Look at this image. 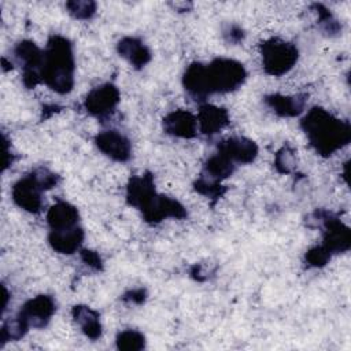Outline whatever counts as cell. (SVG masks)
<instances>
[{"instance_id": "cell-1", "label": "cell", "mask_w": 351, "mask_h": 351, "mask_svg": "<svg viewBox=\"0 0 351 351\" xmlns=\"http://www.w3.org/2000/svg\"><path fill=\"white\" fill-rule=\"evenodd\" d=\"M300 128L304 132L314 151L324 156H332L351 141V125L335 117L322 107H313L300 119Z\"/></svg>"}, {"instance_id": "cell-2", "label": "cell", "mask_w": 351, "mask_h": 351, "mask_svg": "<svg viewBox=\"0 0 351 351\" xmlns=\"http://www.w3.org/2000/svg\"><path fill=\"white\" fill-rule=\"evenodd\" d=\"M74 55L71 41L60 34L49 36L44 48L41 69L43 82L59 95H67L74 88Z\"/></svg>"}, {"instance_id": "cell-3", "label": "cell", "mask_w": 351, "mask_h": 351, "mask_svg": "<svg viewBox=\"0 0 351 351\" xmlns=\"http://www.w3.org/2000/svg\"><path fill=\"white\" fill-rule=\"evenodd\" d=\"M210 93H229L239 89L245 78L247 70L239 60L230 58H215L206 64Z\"/></svg>"}, {"instance_id": "cell-4", "label": "cell", "mask_w": 351, "mask_h": 351, "mask_svg": "<svg viewBox=\"0 0 351 351\" xmlns=\"http://www.w3.org/2000/svg\"><path fill=\"white\" fill-rule=\"evenodd\" d=\"M262 67L266 74L281 77L296 64L299 49L295 44L280 37H270L261 43Z\"/></svg>"}, {"instance_id": "cell-5", "label": "cell", "mask_w": 351, "mask_h": 351, "mask_svg": "<svg viewBox=\"0 0 351 351\" xmlns=\"http://www.w3.org/2000/svg\"><path fill=\"white\" fill-rule=\"evenodd\" d=\"M313 218L322 228V247L333 256L343 254L351 247V230L333 213L315 210Z\"/></svg>"}, {"instance_id": "cell-6", "label": "cell", "mask_w": 351, "mask_h": 351, "mask_svg": "<svg viewBox=\"0 0 351 351\" xmlns=\"http://www.w3.org/2000/svg\"><path fill=\"white\" fill-rule=\"evenodd\" d=\"M15 62L22 69V84L27 88H36L41 80V69L44 63V49L32 40H21L12 48Z\"/></svg>"}, {"instance_id": "cell-7", "label": "cell", "mask_w": 351, "mask_h": 351, "mask_svg": "<svg viewBox=\"0 0 351 351\" xmlns=\"http://www.w3.org/2000/svg\"><path fill=\"white\" fill-rule=\"evenodd\" d=\"M119 100V89L111 82H104L89 90L84 101V108L89 115L104 119L115 111Z\"/></svg>"}, {"instance_id": "cell-8", "label": "cell", "mask_w": 351, "mask_h": 351, "mask_svg": "<svg viewBox=\"0 0 351 351\" xmlns=\"http://www.w3.org/2000/svg\"><path fill=\"white\" fill-rule=\"evenodd\" d=\"M56 311V303L49 295H37L21 307L16 317L30 329L45 328Z\"/></svg>"}, {"instance_id": "cell-9", "label": "cell", "mask_w": 351, "mask_h": 351, "mask_svg": "<svg viewBox=\"0 0 351 351\" xmlns=\"http://www.w3.org/2000/svg\"><path fill=\"white\" fill-rule=\"evenodd\" d=\"M43 192L45 191L43 189L34 174L30 171L12 185L11 196L14 203L22 210L32 214H38L43 210L44 204Z\"/></svg>"}, {"instance_id": "cell-10", "label": "cell", "mask_w": 351, "mask_h": 351, "mask_svg": "<svg viewBox=\"0 0 351 351\" xmlns=\"http://www.w3.org/2000/svg\"><path fill=\"white\" fill-rule=\"evenodd\" d=\"M156 195L154 176L149 171L140 176H132L126 185V202L140 213L152 203Z\"/></svg>"}, {"instance_id": "cell-11", "label": "cell", "mask_w": 351, "mask_h": 351, "mask_svg": "<svg viewBox=\"0 0 351 351\" xmlns=\"http://www.w3.org/2000/svg\"><path fill=\"white\" fill-rule=\"evenodd\" d=\"M95 144L101 154L115 162H128L132 156L130 140L118 130H103L96 134Z\"/></svg>"}, {"instance_id": "cell-12", "label": "cell", "mask_w": 351, "mask_h": 351, "mask_svg": "<svg viewBox=\"0 0 351 351\" xmlns=\"http://www.w3.org/2000/svg\"><path fill=\"white\" fill-rule=\"evenodd\" d=\"M141 214L144 221L151 225H156L166 218L184 219L188 215L186 208L178 200L159 193Z\"/></svg>"}, {"instance_id": "cell-13", "label": "cell", "mask_w": 351, "mask_h": 351, "mask_svg": "<svg viewBox=\"0 0 351 351\" xmlns=\"http://www.w3.org/2000/svg\"><path fill=\"white\" fill-rule=\"evenodd\" d=\"M217 151L234 163L248 165L256 159L259 148L251 138L243 136H232L218 143Z\"/></svg>"}, {"instance_id": "cell-14", "label": "cell", "mask_w": 351, "mask_h": 351, "mask_svg": "<svg viewBox=\"0 0 351 351\" xmlns=\"http://www.w3.org/2000/svg\"><path fill=\"white\" fill-rule=\"evenodd\" d=\"M165 133L180 137V138H193L197 136L199 125L197 117L186 110H174L163 118Z\"/></svg>"}, {"instance_id": "cell-15", "label": "cell", "mask_w": 351, "mask_h": 351, "mask_svg": "<svg viewBox=\"0 0 351 351\" xmlns=\"http://www.w3.org/2000/svg\"><path fill=\"white\" fill-rule=\"evenodd\" d=\"M182 86L188 96L195 101H204L208 96H211L207 82L206 64L195 62L189 64L182 75Z\"/></svg>"}, {"instance_id": "cell-16", "label": "cell", "mask_w": 351, "mask_h": 351, "mask_svg": "<svg viewBox=\"0 0 351 351\" xmlns=\"http://www.w3.org/2000/svg\"><path fill=\"white\" fill-rule=\"evenodd\" d=\"M307 93H298L293 96H284L280 93H271L265 96V104L278 117L292 118L300 115L307 104Z\"/></svg>"}, {"instance_id": "cell-17", "label": "cell", "mask_w": 351, "mask_h": 351, "mask_svg": "<svg viewBox=\"0 0 351 351\" xmlns=\"http://www.w3.org/2000/svg\"><path fill=\"white\" fill-rule=\"evenodd\" d=\"M199 132L204 136H214L229 125V112L223 107L214 104H200L197 114Z\"/></svg>"}, {"instance_id": "cell-18", "label": "cell", "mask_w": 351, "mask_h": 351, "mask_svg": "<svg viewBox=\"0 0 351 351\" xmlns=\"http://www.w3.org/2000/svg\"><path fill=\"white\" fill-rule=\"evenodd\" d=\"M85 233L81 226H74L60 230H49L48 243L51 248L59 254L71 255L81 250Z\"/></svg>"}, {"instance_id": "cell-19", "label": "cell", "mask_w": 351, "mask_h": 351, "mask_svg": "<svg viewBox=\"0 0 351 351\" xmlns=\"http://www.w3.org/2000/svg\"><path fill=\"white\" fill-rule=\"evenodd\" d=\"M117 52L134 69H143L151 62L149 48L137 37H123L117 44Z\"/></svg>"}, {"instance_id": "cell-20", "label": "cell", "mask_w": 351, "mask_h": 351, "mask_svg": "<svg viewBox=\"0 0 351 351\" xmlns=\"http://www.w3.org/2000/svg\"><path fill=\"white\" fill-rule=\"evenodd\" d=\"M80 213L75 206L69 202L58 200L47 213V222L51 230L69 229L78 225Z\"/></svg>"}, {"instance_id": "cell-21", "label": "cell", "mask_w": 351, "mask_h": 351, "mask_svg": "<svg viewBox=\"0 0 351 351\" xmlns=\"http://www.w3.org/2000/svg\"><path fill=\"white\" fill-rule=\"evenodd\" d=\"M71 315L74 322L80 325L81 332L86 337H89L90 340H97L101 336L103 328L100 322V315L96 310L85 304H77L71 308Z\"/></svg>"}, {"instance_id": "cell-22", "label": "cell", "mask_w": 351, "mask_h": 351, "mask_svg": "<svg viewBox=\"0 0 351 351\" xmlns=\"http://www.w3.org/2000/svg\"><path fill=\"white\" fill-rule=\"evenodd\" d=\"M234 170H236V163L217 151L215 154L208 156V159L204 162L200 176L207 180L221 182L225 178L230 177L234 173Z\"/></svg>"}, {"instance_id": "cell-23", "label": "cell", "mask_w": 351, "mask_h": 351, "mask_svg": "<svg viewBox=\"0 0 351 351\" xmlns=\"http://www.w3.org/2000/svg\"><path fill=\"white\" fill-rule=\"evenodd\" d=\"M311 8L318 15V29L328 37L337 36L341 32L340 22L333 16L330 10H328L324 4L314 3L311 4Z\"/></svg>"}, {"instance_id": "cell-24", "label": "cell", "mask_w": 351, "mask_h": 351, "mask_svg": "<svg viewBox=\"0 0 351 351\" xmlns=\"http://www.w3.org/2000/svg\"><path fill=\"white\" fill-rule=\"evenodd\" d=\"M117 348L121 351H140L145 348V336L134 329H126L117 335Z\"/></svg>"}, {"instance_id": "cell-25", "label": "cell", "mask_w": 351, "mask_h": 351, "mask_svg": "<svg viewBox=\"0 0 351 351\" xmlns=\"http://www.w3.org/2000/svg\"><path fill=\"white\" fill-rule=\"evenodd\" d=\"M296 151L289 145L285 144L281 149L277 151L274 156V167L281 174H291L296 170Z\"/></svg>"}, {"instance_id": "cell-26", "label": "cell", "mask_w": 351, "mask_h": 351, "mask_svg": "<svg viewBox=\"0 0 351 351\" xmlns=\"http://www.w3.org/2000/svg\"><path fill=\"white\" fill-rule=\"evenodd\" d=\"M193 188H195V191L197 193H200V195H203L206 197H210L213 200H218L226 192V188L223 185H221V182H215V181L207 180V178H204L202 176L195 181Z\"/></svg>"}, {"instance_id": "cell-27", "label": "cell", "mask_w": 351, "mask_h": 351, "mask_svg": "<svg viewBox=\"0 0 351 351\" xmlns=\"http://www.w3.org/2000/svg\"><path fill=\"white\" fill-rule=\"evenodd\" d=\"M67 12L75 19H90L96 14V3L90 0H71L66 3Z\"/></svg>"}, {"instance_id": "cell-28", "label": "cell", "mask_w": 351, "mask_h": 351, "mask_svg": "<svg viewBox=\"0 0 351 351\" xmlns=\"http://www.w3.org/2000/svg\"><path fill=\"white\" fill-rule=\"evenodd\" d=\"M332 255L319 244L314 245L304 254V262L310 267H322L330 261Z\"/></svg>"}, {"instance_id": "cell-29", "label": "cell", "mask_w": 351, "mask_h": 351, "mask_svg": "<svg viewBox=\"0 0 351 351\" xmlns=\"http://www.w3.org/2000/svg\"><path fill=\"white\" fill-rule=\"evenodd\" d=\"M32 173L34 174V177L37 178V181L40 182L44 191H49L55 188L60 181V177L56 173L51 171L48 167H44V166L36 167L34 170H32Z\"/></svg>"}, {"instance_id": "cell-30", "label": "cell", "mask_w": 351, "mask_h": 351, "mask_svg": "<svg viewBox=\"0 0 351 351\" xmlns=\"http://www.w3.org/2000/svg\"><path fill=\"white\" fill-rule=\"evenodd\" d=\"M222 36L225 38V41L228 44H232V45H237L240 43L244 41L245 38V32L244 29L237 25V23H226L223 27H222Z\"/></svg>"}, {"instance_id": "cell-31", "label": "cell", "mask_w": 351, "mask_h": 351, "mask_svg": "<svg viewBox=\"0 0 351 351\" xmlns=\"http://www.w3.org/2000/svg\"><path fill=\"white\" fill-rule=\"evenodd\" d=\"M80 256H81V261L85 265H88L90 269H93L96 271H101L103 270V261H101L100 255L96 251L80 250Z\"/></svg>"}, {"instance_id": "cell-32", "label": "cell", "mask_w": 351, "mask_h": 351, "mask_svg": "<svg viewBox=\"0 0 351 351\" xmlns=\"http://www.w3.org/2000/svg\"><path fill=\"white\" fill-rule=\"evenodd\" d=\"M121 299L128 304L140 306V304H144V302L147 300V291L145 288H133L125 292Z\"/></svg>"}, {"instance_id": "cell-33", "label": "cell", "mask_w": 351, "mask_h": 351, "mask_svg": "<svg viewBox=\"0 0 351 351\" xmlns=\"http://www.w3.org/2000/svg\"><path fill=\"white\" fill-rule=\"evenodd\" d=\"M191 277L196 281H206L210 278V274L213 273L206 265L203 263H195L192 267H191Z\"/></svg>"}, {"instance_id": "cell-34", "label": "cell", "mask_w": 351, "mask_h": 351, "mask_svg": "<svg viewBox=\"0 0 351 351\" xmlns=\"http://www.w3.org/2000/svg\"><path fill=\"white\" fill-rule=\"evenodd\" d=\"M12 162H14V154H11V149H8V140L5 134H3V170L11 166Z\"/></svg>"}, {"instance_id": "cell-35", "label": "cell", "mask_w": 351, "mask_h": 351, "mask_svg": "<svg viewBox=\"0 0 351 351\" xmlns=\"http://www.w3.org/2000/svg\"><path fill=\"white\" fill-rule=\"evenodd\" d=\"M192 7V3H176L174 4V8L180 12H185V11H189V8Z\"/></svg>"}, {"instance_id": "cell-36", "label": "cell", "mask_w": 351, "mask_h": 351, "mask_svg": "<svg viewBox=\"0 0 351 351\" xmlns=\"http://www.w3.org/2000/svg\"><path fill=\"white\" fill-rule=\"evenodd\" d=\"M8 299H10V293H8V291H7V288L3 285V313L5 311V308H7V304H8Z\"/></svg>"}]
</instances>
